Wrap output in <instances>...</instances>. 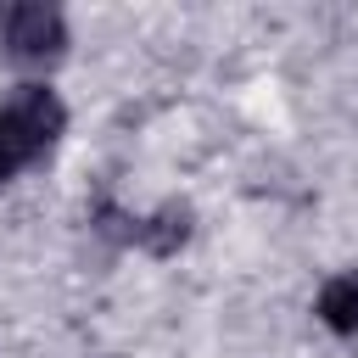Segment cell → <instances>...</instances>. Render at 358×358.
Returning a JSON list of instances; mask_svg holds the SVG:
<instances>
[{
    "label": "cell",
    "mask_w": 358,
    "mask_h": 358,
    "mask_svg": "<svg viewBox=\"0 0 358 358\" xmlns=\"http://www.w3.org/2000/svg\"><path fill=\"white\" fill-rule=\"evenodd\" d=\"M0 22H6L11 56H22V62H50L67 45V22H62L56 6H11Z\"/></svg>",
    "instance_id": "cell-2"
},
{
    "label": "cell",
    "mask_w": 358,
    "mask_h": 358,
    "mask_svg": "<svg viewBox=\"0 0 358 358\" xmlns=\"http://www.w3.org/2000/svg\"><path fill=\"white\" fill-rule=\"evenodd\" d=\"M56 134H62V101H56L45 84L17 90V95L0 106V179L22 173Z\"/></svg>",
    "instance_id": "cell-1"
},
{
    "label": "cell",
    "mask_w": 358,
    "mask_h": 358,
    "mask_svg": "<svg viewBox=\"0 0 358 358\" xmlns=\"http://www.w3.org/2000/svg\"><path fill=\"white\" fill-rule=\"evenodd\" d=\"M190 235V224H185V213H157L151 224H140V241L151 246V252H173L179 241Z\"/></svg>",
    "instance_id": "cell-4"
},
{
    "label": "cell",
    "mask_w": 358,
    "mask_h": 358,
    "mask_svg": "<svg viewBox=\"0 0 358 358\" xmlns=\"http://www.w3.org/2000/svg\"><path fill=\"white\" fill-rule=\"evenodd\" d=\"M319 319H324L336 336H358V268L336 274V280L319 291Z\"/></svg>",
    "instance_id": "cell-3"
}]
</instances>
